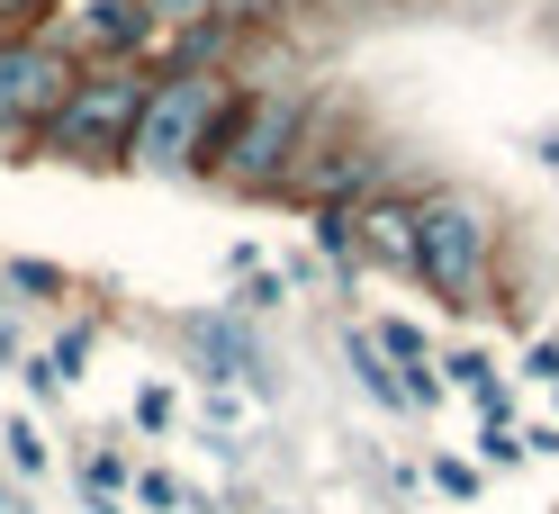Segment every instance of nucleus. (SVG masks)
<instances>
[{
    "label": "nucleus",
    "mask_w": 559,
    "mask_h": 514,
    "mask_svg": "<svg viewBox=\"0 0 559 514\" xmlns=\"http://www.w3.org/2000/svg\"><path fill=\"white\" fill-rule=\"evenodd\" d=\"M135 425L163 433V425H171V389H145V397H135Z\"/></svg>",
    "instance_id": "nucleus-13"
},
{
    "label": "nucleus",
    "mask_w": 559,
    "mask_h": 514,
    "mask_svg": "<svg viewBox=\"0 0 559 514\" xmlns=\"http://www.w3.org/2000/svg\"><path fill=\"white\" fill-rule=\"evenodd\" d=\"M280 10H317V0H280Z\"/></svg>",
    "instance_id": "nucleus-16"
},
{
    "label": "nucleus",
    "mask_w": 559,
    "mask_h": 514,
    "mask_svg": "<svg viewBox=\"0 0 559 514\" xmlns=\"http://www.w3.org/2000/svg\"><path fill=\"white\" fill-rule=\"evenodd\" d=\"M10 461H19V469H46V442H37V425H10Z\"/></svg>",
    "instance_id": "nucleus-11"
},
{
    "label": "nucleus",
    "mask_w": 559,
    "mask_h": 514,
    "mask_svg": "<svg viewBox=\"0 0 559 514\" xmlns=\"http://www.w3.org/2000/svg\"><path fill=\"white\" fill-rule=\"evenodd\" d=\"M190 343H199L207 361H217V380H271L262 352H253V343H243L235 325H217V316H199V325H190Z\"/></svg>",
    "instance_id": "nucleus-8"
},
{
    "label": "nucleus",
    "mask_w": 559,
    "mask_h": 514,
    "mask_svg": "<svg viewBox=\"0 0 559 514\" xmlns=\"http://www.w3.org/2000/svg\"><path fill=\"white\" fill-rule=\"evenodd\" d=\"M523 370H533V380H550V389H559V343H533V352H523Z\"/></svg>",
    "instance_id": "nucleus-15"
},
{
    "label": "nucleus",
    "mask_w": 559,
    "mask_h": 514,
    "mask_svg": "<svg viewBox=\"0 0 559 514\" xmlns=\"http://www.w3.org/2000/svg\"><path fill=\"white\" fill-rule=\"evenodd\" d=\"M433 478H442L451 497H478V469H469V461H433Z\"/></svg>",
    "instance_id": "nucleus-14"
},
{
    "label": "nucleus",
    "mask_w": 559,
    "mask_h": 514,
    "mask_svg": "<svg viewBox=\"0 0 559 514\" xmlns=\"http://www.w3.org/2000/svg\"><path fill=\"white\" fill-rule=\"evenodd\" d=\"M145 91H154L145 63H82V82L63 91V109L37 127V154H55V163H127Z\"/></svg>",
    "instance_id": "nucleus-3"
},
{
    "label": "nucleus",
    "mask_w": 559,
    "mask_h": 514,
    "mask_svg": "<svg viewBox=\"0 0 559 514\" xmlns=\"http://www.w3.org/2000/svg\"><path fill=\"white\" fill-rule=\"evenodd\" d=\"M235 82L226 73H154L145 109H135V135H127V163L135 171H163V181H190L217 145V118H226Z\"/></svg>",
    "instance_id": "nucleus-2"
},
{
    "label": "nucleus",
    "mask_w": 559,
    "mask_h": 514,
    "mask_svg": "<svg viewBox=\"0 0 559 514\" xmlns=\"http://www.w3.org/2000/svg\"><path fill=\"white\" fill-rule=\"evenodd\" d=\"M82 82V55L55 46L46 27L27 37H0V163H27L37 154V127L63 109V91Z\"/></svg>",
    "instance_id": "nucleus-5"
},
{
    "label": "nucleus",
    "mask_w": 559,
    "mask_h": 514,
    "mask_svg": "<svg viewBox=\"0 0 559 514\" xmlns=\"http://www.w3.org/2000/svg\"><path fill=\"white\" fill-rule=\"evenodd\" d=\"M487 271H497V226H487L478 199H461V190L415 199V280L442 307H478Z\"/></svg>",
    "instance_id": "nucleus-4"
},
{
    "label": "nucleus",
    "mask_w": 559,
    "mask_h": 514,
    "mask_svg": "<svg viewBox=\"0 0 559 514\" xmlns=\"http://www.w3.org/2000/svg\"><path fill=\"white\" fill-rule=\"evenodd\" d=\"M55 46H73L82 63H135L163 46V19L145 0H63V19L46 27Z\"/></svg>",
    "instance_id": "nucleus-6"
},
{
    "label": "nucleus",
    "mask_w": 559,
    "mask_h": 514,
    "mask_svg": "<svg viewBox=\"0 0 559 514\" xmlns=\"http://www.w3.org/2000/svg\"><path fill=\"white\" fill-rule=\"evenodd\" d=\"M353 253L389 262V271H415V199H361L353 208Z\"/></svg>",
    "instance_id": "nucleus-7"
},
{
    "label": "nucleus",
    "mask_w": 559,
    "mask_h": 514,
    "mask_svg": "<svg viewBox=\"0 0 559 514\" xmlns=\"http://www.w3.org/2000/svg\"><path fill=\"white\" fill-rule=\"evenodd\" d=\"M307 118H317L307 91H235L226 118H217V145H207V163H199V181L243 190V199L289 190L298 145H307Z\"/></svg>",
    "instance_id": "nucleus-1"
},
{
    "label": "nucleus",
    "mask_w": 559,
    "mask_h": 514,
    "mask_svg": "<svg viewBox=\"0 0 559 514\" xmlns=\"http://www.w3.org/2000/svg\"><path fill=\"white\" fill-rule=\"evenodd\" d=\"M145 10H154L163 27H199V19H207V0H145Z\"/></svg>",
    "instance_id": "nucleus-10"
},
{
    "label": "nucleus",
    "mask_w": 559,
    "mask_h": 514,
    "mask_svg": "<svg viewBox=\"0 0 559 514\" xmlns=\"http://www.w3.org/2000/svg\"><path fill=\"white\" fill-rule=\"evenodd\" d=\"M135 497H145L154 514H171V505H181V488H171V478H163V469H145V478H135Z\"/></svg>",
    "instance_id": "nucleus-12"
},
{
    "label": "nucleus",
    "mask_w": 559,
    "mask_h": 514,
    "mask_svg": "<svg viewBox=\"0 0 559 514\" xmlns=\"http://www.w3.org/2000/svg\"><path fill=\"white\" fill-rule=\"evenodd\" d=\"M207 19H217V27H235V37H243V27L280 19V0H207Z\"/></svg>",
    "instance_id": "nucleus-9"
}]
</instances>
